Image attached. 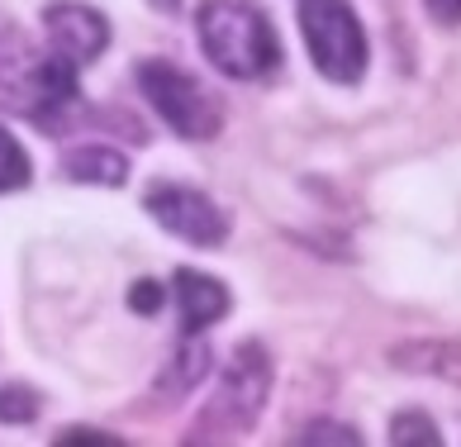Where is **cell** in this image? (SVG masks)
<instances>
[{
	"label": "cell",
	"mask_w": 461,
	"mask_h": 447,
	"mask_svg": "<svg viewBox=\"0 0 461 447\" xmlns=\"http://www.w3.org/2000/svg\"><path fill=\"white\" fill-rule=\"evenodd\" d=\"M195 33L204 58L233 81H258L281 62L276 29L252 0H204L195 10Z\"/></svg>",
	"instance_id": "obj_1"
},
{
	"label": "cell",
	"mask_w": 461,
	"mask_h": 447,
	"mask_svg": "<svg viewBox=\"0 0 461 447\" xmlns=\"http://www.w3.org/2000/svg\"><path fill=\"white\" fill-rule=\"evenodd\" d=\"M267 400H271V357L262 342H238L224 376H219V390L210 395V405H204L191 438L195 442H224V438L248 433L262 419Z\"/></svg>",
	"instance_id": "obj_2"
},
{
	"label": "cell",
	"mask_w": 461,
	"mask_h": 447,
	"mask_svg": "<svg viewBox=\"0 0 461 447\" xmlns=\"http://www.w3.org/2000/svg\"><path fill=\"white\" fill-rule=\"evenodd\" d=\"M139 86H143L148 105L158 110V119L172 133H181V139L204 143L224 129V105H219V96L200 77L185 72V67L162 62V58L139 62Z\"/></svg>",
	"instance_id": "obj_3"
},
{
	"label": "cell",
	"mask_w": 461,
	"mask_h": 447,
	"mask_svg": "<svg viewBox=\"0 0 461 447\" xmlns=\"http://www.w3.org/2000/svg\"><path fill=\"white\" fill-rule=\"evenodd\" d=\"M300 33L319 77L333 86H357L366 77V29L348 0H300Z\"/></svg>",
	"instance_id": "obj_4"
},
{
	"label": "cell",
	"mask_w": 461,
	"mask_h": 447,
	"mask_svg": "<svg viewBox=\"0 0 461 447\" xmlns=\"http://www.w3.org/2000/svg\"><path fill=\"white\" fill-rule=\"evenodd\" d=\"M77 100V67L48 53V58H29L10 72H0V110H14L24 119H53Z\"/></svg>",
	"instance_id": "obj_5"
},
{
	"label": "cell",
	"mask_w": 461,
	"mask_h": 447,
	"mask_svg": "<svg viewBox=\"0 0 461 447\" xmlns=\"http://www.w3.org/2000/svg\"><path fill=\"white\" fill-rule=\"evenodd\" d=\"M148 214L162 224L172 238L191 248H219L229 238V214L219 205L195 191V186H176V181H162L148 191Z\"/></svg>",
	"instance_id": "obj_6"
},
{
	"label": "cell",
	"mask_w": 461,
	"mask_h": 447,
	"mask_svg": "<svg viewBox=\"0 0 461 447\" xmlns=\"http://www.w3.org/2000/svg\"><path fill=\"white\" fill-rule=\"evenodd\" d=\"M43 29H48V48H53L58 58H67L72 67L95 62L100 53H105V43H110V24H105V14L91 10V5H77V0L48 5Z\"/></svg>",
	"instance_id": "obj_7"
},
{
	"label": "cell",
	"mask_w": 461,
	"mask_h": 447,
	"mask_svg": "<svg viewBox=\"0 0 461 447\" xmlns=\"http://www.w3.org/2000/svg\"><path fill=\"white\" fill-rule=\"evenodd\" d=\"M176 305H181V324H185V333H204L210 324H219L229 315V286L224 281H214V277H204V271H191V267H181L176 271Z\"/></svg>",
	"instance_id": "obj_8"
},
{
	"label": "cell",
	"mask_w": 461,
	"mask_h": 447,
	"mask_svg": "<svg viewBox=\"0 0 461 447\" xmlns=\"http://www.w3.org/2000/svg\"><path fill=\"white\" fill-rule=\"evenodd\" d=\"M67 177L86 181V186H124L129 181V162H124V152H114L105 143H91V148L67 152Z\"/></svg>",
	"instance_id": "obj_9"
},
{
	"label": "cell",
	"mask_w": 461,
	"mask_h": 447,
	"mask_svg": "<svg viewBox=\"0 0 461 447\" xmlns=\"http://www.w3.org/2000/svg\"><path fill=\"white\" fill-rule=\"evenodd\" d=\"M204 371H210V342L185 333V342L172 357V371H167V386L172 390H195L204 381Z\"/></svg>",
	"instance_id": "obj_10"
},
{
	"label": "cell",
	"mask_w": 461,
	"mask_h": 447,
	"mask_svg": "<svg viewBox=\"0 0 461 447\" xmlns=\"http://www.w3.org/2000/svg\"><path fill=\"white\" fill-rule=\"evenodd\" d=\"M29 152H24V143L14 139V133L0 124V196L5 191H20V186H29Z\"/></svg>",
	"instance_id": "obj_11"
},
{
	"label": "cell",
	"mask_w": 461,
	"mask_h": 447,
	"mask_svg": "<svg viewBox=\"0 0 461 447\" xmlns=\"http://www.w3.org/2000/svg\"><path fill=\"white\" fill-rule=\"evenodd\" d=\"M390 442H400V447H409V442H429V447H438L442 433H438V424H433L429 415H419V409H404V415L390 419Z\"/></svg>",
	"instance_id": "obj_12"
},
{
	"label": "cell",
	"mask_w": 461,
	"mask_h": 447,
	"mask_svg": "<svg viewBox=\"0 0 461 447\" xmlns=\"http://www.w3.org/2000/svg\"><path fill=\"white\" fill-rule=\"evenodd\" d=\"M39 419V395L29 386H0V424H29Z\"/></svg>",
	"instance_id": "obj_13"
},
{
	"label": "cell",
	"mask_w": 461,
	"mask_h": 447,
	"mask_svg": "<svg viewBox=\"0 0 461 447\" xmlns=\"http://www.w3.org/2000/svg\"><path fill=\"white\" fill-rule=\"evenodd\" d=\"M300 442H362L348 424H310L300 433Z\"/></svg>",
	"instance_id": "obj_14"
},
{
	"label": "cell",
	"mask_w": 461,
	"mask_h": 447,
	"mask_svg": "<svg viewBox=\"0 0 461 447\" xmlns=\"http://www.w3.org/2000/svg\"><path fill=\"white\" fill-rule=\"evenodd\" d=\"M162 300H167V296H162V286H158V281H139V286L129 290V305L139 309V315H158Z\"/></svg>",
	"instance_id": "obj_15"
},
{
	"label": "cell",
	"mask_w": 461,
	"mask_h": 447,
	"mask_svg": "<svg viewBox=\"0 0 461 447\" xmlns=\"http://www.w3.org/2000/svg\"><path fill=\"white\" fill-rule=\"evenodd\" d=\"M423 10H429L433 24H442V29H456L461 24V0H423Z\"/></svg>",
	"instance_id": "obj_16"
},
{
	"label": "cell",
	"mask_w": 461,
	"mask_h": 447,
	"mask_svg": "<svg viewBox=\"0 0 461 447\" xmlns=\"http://www.w3.org/2000/svg\"><path fill=\"white\" fill-rule=\"evenodd\" d=\"M58 442H119V438H110V433H95V428H67V433H58Z\"/></svg>",
	"instance_id": "obj_17"
}]
</instances>
